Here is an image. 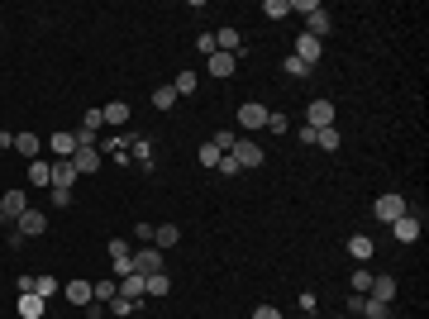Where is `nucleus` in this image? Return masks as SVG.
I'll use <instances>...</instances> for the list:
<instances>
[{"label": "nucleus", "mask_w": 429, "mask_h": 319, "mask_svg": "<svg viewBox=\"0 0 429 319\" xmlns=\"http://www.w3.org/2000/svg\"><path fill=\"white\" fill-rule=\"evenodd\" d=\"M406 210H410V205H406V196H396V191H387V196H377V205H372V214H377L382 224H396V219H401Z\"/></svg>", "instance_id": "f257e3e1"}, {"label": "nucleus", "mask_w": 429, "mask_h": 319, "mask_svg": "<svg viewBox=\"0 0 429 319\" xmlns=\"http://www.w3.org/2000/svg\"><path fill=\"white\" fill-rule=\"evenodd\" d=\"M420 229H425V210H406L396 224H391V233H396L401 243H415V238H420Z\"/></svg>", "instance_id": "f03ea898"}, {"label": "nucleus", "mask_w": 429, "mask_h": 319, "mask_svg": "<svg viewBox=\"0 0 429 319\" xmlns=\"http://www.w3.org/2000/svg\"><path fill=\"white\" fill-rule=\"evenodd\" d=\"M229 157H234V162H238V172H243V167H258V162H262V148H258L253 138H238V143L229 148Z\"/></svg>", "instance_id": "7ed1b4c3"}, {"label": "nucleus", "mask_w": 429, "mask_h": 319, "mask_svg": "<svg viewBox=\"0 0 429 319\" xmlns=\"http://www.w3.org/2000/svg\"><path fill=\"white\" fill-rule=\"evenodd\" d=\"M14 229H19L24 238H34V233H48V214H43V210H34V205H29V210H24L19 219H14Z\"/></svg>", "instance_id": "20e7f679"}, {"label": "nucleus", "mask_w": 429, "mask_h": 319, "mask_svg": "<svg viewBox=\"0 0 429 319\" xmlns=\"http://www.w3.org/2000/svg\"><path fill=\"white\" fill-rule=\"evenodd\" d=\"M101 162H106V157H101L96 148H77V153H72V167H77V177H91V172H101Z\"/></svg>", "instance_id": "39448f33"}, {"label": "nucleus", "mask_w": 429, "mask_h": 319, "mask_svg": "<svg viewBox=\"0 0 429 319\" xmlns=\"http://www.w3.org/2000/svg\"><path fill=\"white\" fill-rule=\"evenodd\" d=\"M134 272H138V277L162 272V253H158V248H138V253H134Z\"/></svg>", "instance_id": "423d86ee"}, {"label": "nucleus", "mask_w": 429, "mask_h": 319, "mask_svg": "<svg viewBox=\"0 0 429 319\" xmlns=\"http://www.w3.org/2000/svg\"><path fill=\"white\" fill-rule=\"evenodd\" d=\"M206 62H210V77H219V81H229V77L238 72V53H214Z\"/></svg>", "instance_id": "0eeeda50"}, {"label": "nucleus", "mask_w": 429, "mask_h": 319, "mask_svg": "<svg viewBox=\"0 0 429 319\" xmlns=\"http://www.w3.org/2000/svg\"><path fill=\"white\" fill-rule=\"evenodd\" d=\"M306 124H310V129H329V124H334V105H329V101H310V105H306Z\"/></svg>", "instance_id": "6e6552de"}, {"label": "nucleus", "mask_w": 429, "mask_h": 319, "mask_svg": "<svg viewBox=\"0 0 429 319\" xmlns=\"http://www.w3.org/2000/svg\"><path fill=\"white\" fill-rule=\"evenodd\" d=\"M238 129H267V105H238Z\"/></svg>", "instance_id": "1a4fd4ad"}, {"label": "nucleus", "mask_w": 429, "mask_h": 319, "mask_svg": "<svg viewBox=\"0 0 429 319\" xmlns=\"http://www.w3.org/2000/svg\"><path fill=\"white\" fill-rule=\"evenodd\" d=\"M48 148L58 153V162H67V157L77 153V133H72V129H58V133L48 138Z\"/></svg>", "instance_id": "9d476101"}, {"label": "nucleus", "mask_w": 429, "mask_h": 319, "mask_svg": "<svg viewBox=\"0 0 429 319\" xmlns=\"http://www.w3.org/2000/svg\"><path fill=\"white\" fill-rule=\"evenodd\" d=\"M291 58H301L306 67H315V62L324 58V53H320V38H310V34H301V38H296V53H291Z\"/></svg>", "instance_id": "9b49d317"}, {"label": "nucleus", "mask_w": 429, "mask_h": 319, "mask_svg": "<svg viewBox=\"0 0 429 319\" xmlns=\"http://www.w3.org/2000/svg\"><path fill=\"white\" fill-rule=\"evenodd\" d=\"M24 210H29V196H24V191H5V196H0V214H5V219H19Z\"/></svg>", "instance_id": "f8f14e48"}, {"label": "nucleus", "mask_w": 429, "mask_h": 319, "mask_svg": "<svg viewBox=\"0 0 429 319\" xmlns=\"http://www.w3.org/2000/svg\"><path fill=\"white\" fill-rule=\"evenodd\" d=\"M119 296H124V301H134V305H143V301H148V296H143V277H138V272L119 277Z\"/></svg>", "instance_id": "ddd939ff"}, {"label": "nucleus", "mask_w": 429, "mask_h": 319, "mask_svg": "<svg viewBox=\"0 0 429 319\" xmlns=\"http://www.w3.org/2000/svg\"><path fill=\"white\" fill-rule=\"evenodd\" d=\"M177 243H182V229H177V224H158V229H153V248H158V253H162V248H177Z\"/></svg>", "instance_id": "4468645a"}, {"label": "nucleus", "mask_w": 429, "mask_h": 319, "mask_svg": "<svg viewBox=\"0 0 429 319\" xmlns=\"http://www.w3.org/2000/svg\"><path fill=\"white\" fill-rule=\"evenodd\" d=\"M172 291V281H167V272H153V277H143V296L148 301H162Z\"/></svg>", "instance_id": "2eb2a0df"}, {"label": "nucleus", "mask_w": 429, "mask_h": 319, "mask_svg": "<svg viewBox=\"0 0 429 319\" xmlns=\"http://www.w3.org/2000/svg\"><path fill=\"white\" fill-rule=\"evenodd\" d=\"M53 186H62V191L77 186V167H72V157H67V162H53Z\"/></svg>", "instance_id": "dca6fc26"}, {"label": "nucleus", "mask_w": 429, "mask_h": 319, "mask_svg": "<svg viewBox=\"0 0 429 319\" xmlns=\"http://www.w3.org/2000/svg\"><path fill=\"white\" fill-rule=\"evenodd\" d=\"M372 301H382V305H391L396 301V281L391 277H372V291H367Z\"/></svg>", "instance_id": "f3484780"}, {"label": "nucleus", "mask_w": 429, "mask_h": 319, "mask_svg": "<svg viewBox=\"0 0 429 319\" xmlns=\"http://www.w3.org/2000/svg\"><path fill=\"white\" fill-rule=\"evenodd\" d=\"M101 114H106V124H110V129H119V124H129V114H134V110H129V101H110Z\"/></svg>", "instance_id": "a211bd4d"}, {"label": "nucleus", "mask_w": 429, "mask_h": 319, "mask_svg": "<svg viewBox=\"0 0 429 319\" xmlns=\"http://www.w3.org/2000/svg\"><path fill=\"white\" fill-rule=\"evenodd\" d=\"M14 153L34 162V157H38V133H29V129H24V133H14Z\"/></svg>", "instance_id": "6ab92c4d"}, {"label": "nucleus", "mask_w": 429, "mask_h": 319, "mask_svg": "<svg viewBox=\"0 0 429 319\" xmlns=\"http://www.w3.org/2000/svg\"><path fill=\"white\" fill-rule=\"evenodd\" d=\"M29 186H53V162H29Z\"/></svg>", "instance_id": "aec40b11"}, {"label": "nucleus", "mask_w": 429, "mask_h": 319, "mask_svg": "<svg viewBox=\"0 0 429 319\" xmlns=\"http://www.w3.org/2000/svg\"><path fill=\"white\" fill-rule=\"evenodd\" d=\"M348 253H353V257H358V262H367V257H372V253H377V243H372V238H367V233H353V238H348Z\"/></svg>", "instance_id": "412c9836"}, {"label": "nucleus", "mask_w": 429, "mask_h": 319, "mask_svg": "<svg viewBox=\"0 0 429 319\" xmlns=\"http://www.w3.org/2000/svg\"><path fill=\"white\" fill-rule=\"evenodd\" d=\"M62 296H67L72 305H91V281H67Z\"/></svg>", "instance_id": "4be33fe9"}, {"label": "nucleus", "mask_w": 429, "mask_h": 319, "mask_svg": "<svg viewBox=\"0 0 429 319\" xmlns=\"http://www.w3.org/2000/svg\"><path fill=\"white\" fill-rule=\"evenodd\" d=\"M306 34H310V38H324V34H329V14H324V5L306 14Z\"/></svg>", "instance_id": "5701e85b"}, {"label": "nucleus", "mask_w": 429, "mask_h": 319, "mask_svg": "<svg viewBox=\"0 0 429 319\" xmlns=\"http://www.w3.org/2000/svg\"><path fill=\"white\" fill-rule=\"evenodd\" d=\"M19 319H43V296H19Z\"/></svg>", "instance_id": "b1692460"}, {"label": "nucleus", "mask_w": 429, "mask_h": 319, "mask_svg": "<svg viewBox=\"0 0 429 319\" xmlns=\"http://www.w3.org/2000/svg\"><path fill=\"white\" fill-rule=\"evenodd\" d=\"M315 143H320L324 153H339V129L329 124V129H315Z\"/></svg>", "instance_id": "393cba45"}, {"label": "nucleus", "mask_w": 429, "mask_h": 319, "mask_svg": "<svg viewBox=\"0 0 429 319\" xmlns=\"http://www.w3.org/2000/svg\"><path fill=\"white\" fill-rule=\"evenodd\" d=\"M214 48H219V53H234V48H238V29H219V34H214Z\"/></svg>", "instance_id": "a878e982"}, {"label": "nucleus", "mask_w": 429, "mask_h": 319, "mask_svg": "<svg viewBox=\"0 0 429 319\" xmlns=\"http://www.w3.org/2000/svg\"><path fill=\"white\" fill-rule=\"evenodd\" d=\"M177 105V91H172V86H158V91H153V110H172Z\"/></svg>", "instance_id": "bb28decb"}, {"label": "nucleus", "mask_w": 429, "mask_h": 319, "mask_svg": "<svg viewBox=\"0 0 429 319\" xmlns=\"http://www.w3.org/2000/svg\"><path fill=\"white\" fill-rule=\"evenodd\" d=\"M262 14H267V19H286V14H291V0H267Z\"/></svg>", "instance_id": "cd10ccee"}, {"label": "nucleus", "mask_w": 429, "mask_h": 319, "mask_svg": "<svg viewBox=\"0 0 429 319\" xmlns=\"http://www.w3.org/2000/svg\"><path fill=\"white\" fill-rule=\"evenodd\" d=\"M172 91H177V96H191V91H196V72H177Z\"/></svg>", "instance_id": "c85d7f7f"}, {"label": "nucleus", "mask_w": 429, "mask_h": 319, "mask_svg": "<svg viewBox=\"0 0 429 319\" xmlns=\"http://www.w3.org/2000/svg\"><path fill=\"white\" fill-rule=\"evenodd\" d=\"M367 291H372V272L358 267V272H353V296H367Z\"/></svg>", "instance_id": "c756f323"}, {"label": "nucleus", "mask_w": 429, "mask_h": 319, "mask_svg": "<svg viewBox=\"0 0 429 319\" xmlns=\"http://www.w3.org/2000/svg\"><path fill=\"white\" fill-rule=\"evenodd\" d=\"M210 143H214V148H219V153H229V148L238 143V133H234V129H219V133H214Z\"/></svg>", "instance_id": "7c9ffc66"}, {"label": "nucleus", "mask_w": 429, "mask_h": 319, "mask_svg": "<svg viewBox=\"0 0 429 319\" xmlns=\"http://www.w3.org/2000/svg\"><path fill=\"white\" fill-rule=\"evenodd\" d=\"M82 129H91V133H101V129H106V114H101V110H86V119H82Z\"/></svg>", "instance_id": "2f4dec72"}, {"label": "nucleus", "mask_w": 429, "mask_h": 319, "mask_svg": "<svg viewBox=\"0 0 429 319\" xmlns=\"http://www.w3.org/2000/svg\"><path fill=\"white\" fill-rule=\"evenodd\" d=\"M219 157H224V153H219L214 143H206V148H201V167H219Z\"/></svg>", "instance_id": "473e14b6"}, {"label": "nucleus", "mask_w": 429, "mask_h": 319, "mask_svg": "<svg viewBox=\"0 0 429 319\" xmlns=\"http://www.w3.org/2000/svg\"><path fill=\"white\" fill-rule=\"evenodd\" d=\"M282 72H286V77H306V72H310V67H306V62H301V58H286V62H282Z\"/></svg>", "instance_id": "72a5a7b5"}, {"label": "nucleus", "mask_w": 429, "mask_h": 319, "mask_svg": "<svg viewBox=\"0 0 429 319\" xmlns=\"http://www.w3.org/2000/svg\"><path fill=\"white\" fill-rule=\"evenodd\" d=\"M286 129H291L286 114H267V133H286Z\"/></svg>", "instance_id": "f704fd0d"}, {"label": "nucleus", "mask_w": 429, "mask_h": 319, "mask_svg": "<svg viewBox=\"0 0 429 319\" xmlns=\"http://www.w3.org/2000/svg\"><path fill=\"white\" fill-rule=\"evenodd\" d=\"M196 48H201L206 58H214V53H219V48H214V34H201V38H196Z\"/></svg>", "instance_id": "c9c22d12"}, {"label": "nucleus", "mask_w": 429, "mask_h": 319, "mask_svg": "<svg viewBox=\"0 0 429 319\" xmlns=\"http://www.w3.org/2000/svg\"><path fill=\"white\" fill-rule=\"evenodd\" d=\"M253 319H282V310H277V305H258V310H253Z\"/></svg>", "instance_id": "e433bc0d"}, {"label": "nucleus", "mask_w": 429, "mask_h": 319, "mask_svg": "<svg viewBox=\"0 0 429 319\" xmlns=\"http://www.w3.org/2000/svg\"><path fill=\"white\" fill-rule=\"evenodd\" d=\"M214 172H224V177H234V172H238V162H234V157H229V153H224V157H219V167H214Z\"/></svg>", "instance_id": "4c0bfd02"}, {"label": "nucleus", "mask_w": 429, "mask_h": 319, "mask_svg": "<svg viewBox=\"0 0 429 319\" xmlns=\"http://www.w3.org/2000/svg\"><path fill=\"white\" fill-rule=\"evenodd\" d=\"M5 148H14V133H10V129H0V153H5Z\"/></svg>", "instance_id": "58836bf2"}, {"label": "nucleus", "mask_w": 429, "mask_h": 319, "mask_svg": "<svg viewBox=\"0 0 429 319\" xmlns=\"http://www.w3.org/2000/svg\"><path fill=\"white\" fill-rule=\"evenodd\" d=\"M0 224H10V219H5V214H0Z\"/></svg>", "instance_id": "ea45409f"}]
</instances>
